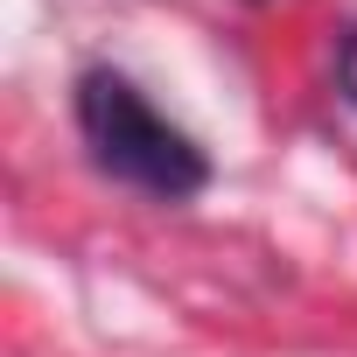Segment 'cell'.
I'll list each match as a JSON object with an SVG mask.
<instances>
[{"mask_svg": "<svg viewBox=\"0 0 357 357\" xmlns=\"http://www.w3.org/2000/svg\"><path fill=\"white\" fill-rule=\"evenodd\" d=\"M336 84H343V98L357 105V29H350V43H343V56H336Z\"/></svg>", "mask_w": 357, "mask_h": 357, "instance_id": "2", "label": "cell"}, {"mask_svg": "<svg viewBox=\"0 0 357 357\" xmlns=\"http://www.w3.org/2000/svg\"><path fill=\"white\" fill-rule=\"evenodd\" d=\"M77 126H84L91 161L112 175V183H126V190H147L161 204H183V197H197L211 183L204 147L175 119H161L140 98V84L119 77V70H84L77 77Z\"/></svg>", "mask_w": 357, "mask_h": 357, "instance_id": "1", "label": "cell"}]
</instances>
